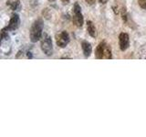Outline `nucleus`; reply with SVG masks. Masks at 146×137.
Masks as SVG:
<instances>
[{
  "label": "nucleus",
  "instance_id": "nucleus-1",
  "mask_svg": "<svg viewBox=\"0 0 146 137\" xmlns=\"http://www.w3.org/2000/svg\"><path fill=\"white\" fill-rule=\"evenodd\" d=\"M43 27L44 23L42 19H36L31 26L29 31V38L31 42H38V41L42 38L43 36Z\"/></svg>",
  "mask_w": 146,
  "mask_h": 137
},
{
  "label": "nucleus",
  "instance_id": "nucleus-2",
  "mask_svg": "<svg viewBox=\"0 0 146 137\" xmlns=\"http://www.w3.org/2000/svg\"><path fill=\"white\" fill-rule=\"evenodd\" d=\"M40 47H41V49H42V51L47 55V56H51L53 54L52 39L47 33H44L42 38H41Z\"/></svg>",
  "mask_w": 146,
  "mask_h": 137
},
{
  "label": "nucleus",
  "instance_id": "nucleus-3",
  "mask_svg": "<svg viewBox=\"0 0 146 137\" xmlns=\"http://www.w3.org/2000/svg\"><path fill=\"white\" fill-rule=\"evenodd\" d=\"M73 13L74 15L72 17V22L76 27H81L83 26L84 23V18L83 16L81 14V7L79 5V3H75L74 7H73Z\"/></svg>",
  "mask_w": 146,
  "mask_h": 137
},
{
  "label": "nucleus",
  "instance_id": "nucleus-4",
  "mask_svg": "<svg viewBox=\"0 0 146 137\" xmlns=\"http://www.w3.org/2000/svg\"><path fill=\"white\" fill-rule=\"evenodd\" d=\"M70 35L67 31H61L56 36V43L59 48H65L70 43Z\"/></svg>",
  "mask_w": 146,
  "mask_h": 137
},
{
  "label": "nucleus",
  "instance_id": "nucleus-5",
  "mask_svg": "<svg viewBox=\"0 0 146 137\" xmlns=\"http://www.w3.org/2000/svg\"><path fill=\"white\" fill-rule=\"evenodd\" d=\"M119 45H120V49L121 51H125V50L130 47V37L127 33H122L119 36Z\"/></svg>",
  "mask_w": 146,
  "mask_h": 137
},
{
  "label": "nucleus",
  "instance_id": "nucleus-6",
  "mask_svg": "<svg viewBox=\"0 0 146 137\" xmlns=\"http://www.w3.org/2000/svg\"><path fill=\"white\" fill-rule=\"evenodd\" d=\"M20 26V18L19 16L17 14H13L11 16L10 20H9L8 23V26H7V29L9 31H15L17 30L18 27Z\"/></svg>",
  "mask_w": 146,
  "mask_h": 137
},
{
  "label": "nucleus",
  "instance_id": "nucleus-7",
  "mask_svg": "<svg viewBox=\"0 0 146 137\" xmlns=\"http://www.w3.org/2000/svg\"><path fill=\"white\" fill-rule=\"evenodd\" d=\"M81 48H82V51H83V54L86 58H89L91 52H92V47L90 42H88L87 40H83L81 42Z\"/></svg>",
  "mask_w": 146,
  "mask_h": 137
},
{
  "label": "nucleus",
  "instance_id": "nucleus-8",
  "mask_svg": "<svg viewBox=\"0 0 146 137\" xmlns=\"http://www.w3.org/2000/svg\"><path fill=\"white\" fill-rule=\"evenodd\" d=\"M105 45H106V42H100L98 47L96 48V51H95V57L98 59H104V49H105Z\"/></svg>",
  "mask_w": 146,
  "mask_h": 137
},
{
  "label": "nucleus",
  "instance_id": "nucleus-9",
  "mask_svg": "<svg viewBox=\"0 0 146 137\" xmlns=\"http://www.w3.org/2000/svg\"><path fill=\"white\" fill-rule=\"evenodd\" d=\"M7 6L11 9L13 11H17L19 10L21 6H20V2L19 0H7Z\"/></svg>",
  "mask_w": 146,
  "mask_h": 137
},
{
  "label": "nucleus",
  "instance_id": "nucleus-10",
  "mask_svg": "<svg viewBox=\"0 0 146 137\" xmlns=\"http://www.w3.org/2000/svg\"><path fill=\"white\" fill-rule=\"evenodd\" d=\"M87 31H88V33L90 37L96 38V36H97V29H96L94 24L91 21L87 22Z\"/></svg>",
  "mask_w": 146,
  "mask_h": 137
},
{
  "label": "nucleus",
  "instance_id": "nucleus-11",
  "mask_svg": "<svg viewBox=\"0 0 146 137\" xmlns=\"http://www.w3.org/2000/svg\"><path fill=\"white\" fill-rule=\"evenodd\" d=\"M104 59H112L111 49V47H110L108 44L105 45V49H104Z\"/></svg>",
  "mask_w": 146,
  "mask_h": 137
},
{
  "label": "nucleus",
  "instance_id": "nucleus-12",
  "mask_svg": "<svg viewBox=\"0 0 146 137\" xmlns=\"http://www.w3.org/2000/svg\"><path fill=\"white\" fill-rule=\"evenodd\" d=\"M138 4L141 8L146 10V0H138Z\"/></svg>",
  "mask_w": 146,
  "mask_h": 137
},
{
  "label": "nucleus",
  "instance_id": "nucleus-13",
  "mask_svg": "<svg viewBox=\"0 0 146 137\" xmlns=\"http://www.w3.org/2000/svg\"><path fill=\"white\" fill-rule=\"evenodd\" d=\"M85 1L88 5H93L95 3V0H85Z\"/></svg>",
  "mask_w": 146,
  "mask_h": 137
},
{
  "label": "nucleus",
  "instance_id": "nucleus-14",
  "mask_svg": "<svg viewBox=\"0 0 146 137\" xmlns=\"http://www.w3.org/2000/svg\"><path fill=\"white\" fill-rule=\"evenodd\" d=\"M61 2L63 5H67V4H68V2H70V0H61Z\"/></svg>",
  "mask_w": 146,
  "mask_h": 137
},
{
  "label": "nucleus",
  "instance_id": "nucleus-15",
  "mask_svg": "<svg viewBox=\"0 0 146 137\" xmlns=\"http://www.w3.org/2000/svg\"><path fill=\"white\" fill-rule=\"evenodd\" d=\"M99 1L102 3V4H106L108 2V0H99Z\"/></svg>",
  "mask_w": 146,
  "mask_h": 137
},
{
  "label": "nucleus",
  "instance_id": "nucleus-16",
  "mask_svg": "<svg viewBox=\"0 0 146 137\" xmlns=\"http://www.w3.org/2000/svg\"><path fill=\"white\" fill-rule=\"evenodd\" d=\"M48 1H49V2H55L56 0H48Z\"/></svg>",
  "mask_w": 146,
  "mask_h": 137
}]
</instances>
